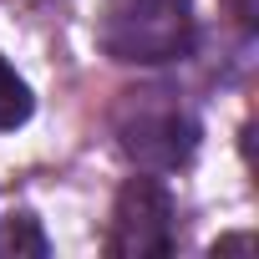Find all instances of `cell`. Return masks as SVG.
Here are the masks:
<instances>
[{"instance_id": "cell-1", "label": "cell", "mask_w": 259, "mask_h": 259, "mask_svg": "<svg viewBox=\"0 0 259 259\" xmlns=\"http://www.w3.org/2000/svg\"><path fill=\"white\" fill-rule=\"evenodd\" d=\"M193 0H112L97 21V41L122 66H163L193 51Z\"/></svg>"}, {"instance_id": "cell-2", "label": "cell", "mask_w": 259, "mask_h": 259, "mask_svg": "<svg viewBox=\"0 0 259 259\" xmlns=\"http://www.w3.org/2000/svg\"><path fill=\"white\" fill-rule=\"evenodd\" d=\"M117 143L143 173H173L198 153V122L173 92H127L117 112Z\"/></svg>"}, {"instance_id": "cell-3", "label": "cell", "mask_w": 259, "mask_h": 259, "mask_svg": "<svg viewBox=\"0 0 259 259\" xmlns=\"http://www.w3.org/2000/svg\"><path fill=\"white\" fill-rule=\"evenodd\" d=\"M173 244H178L173 193L158 178H133L112 203L107 254L112 259H163V254H173Z\"/></svg>"}, {"instance_id": "cell-4", "label": "cell", "mask_w": 259, "mask_h": 259, "mask_svg": "<svg viewBox=\"0 0 259 259\" xmlns=\"http://www.w3.org/2000/svg\"><path fill=\"white\" fill-rule=\"evenodd\" d=\"M46 254H51V244L31 213H11L0 224V259H46Z\"/></svg>"}, {"instance_id": "cell-5", "label": "cell", "mask_w": 259, "mask_h": 259, "mask_svg": "<svg viewBox=\"0 0 259 259\" xmlns=\"http://www.w3.org/2000/svg\"><path fill=\"white\" fill-rule=\"evenodd\" d=\"M31 87L16 76V66L6 61V56H0V133H16V127L31 117Z\"/></svg>"}, {"instance_id": "cell-6", "label": "cell", "mask_w": 259, "mask_h": 259, "mask_svg": "<svg viewBox=\"0 0 259 259\" xmlns=\"http://www.w3.org/2000/svg\"><path fill=\"white\" fill-rule=\"evenodd\" d=\"M234 249H239V254H249V249H254V239H249V234H234V239H219V244H213V254H234Z\"/></svg>"}, {"instance_id": "cell-7", "label": "cell", "mask_w": 259, "mask_h": 259, "mask_svg": "<svg viewBox=\"0 0 259 259\" xmlns=\"http://www.w3.org/2000/svg\"><path fill=\"white\" fill-rule=\"evenodd\" d=\"M224 6L234 11V21H239V26H254V0H224Z\"/></svg>"}]
</instances>
